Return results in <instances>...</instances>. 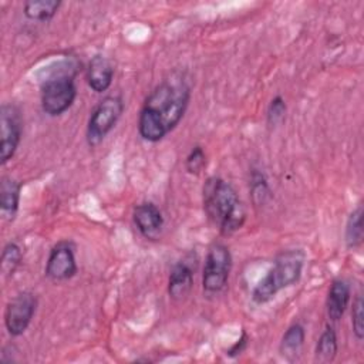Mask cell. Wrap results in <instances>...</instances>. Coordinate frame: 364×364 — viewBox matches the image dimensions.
<instances>
[{
  "instance_id": "6da1fadb",
  "label": "cell",
  "mask_w": 364,
  "mask_h": 364,
  "mask_svg": "<svg viewBox=\"0 0 364 364\" xmlns=\"http://www.w3.org/2000/svg\"><path fill=\"white\" fill-rule=\"evenodd\" d=\"M191 100V85L182 73L164 78L146 97L139 117L138 132L148 142L164 139L183 118Z\"/></svg>"
},
{
  "instance_id": "7a4b0ae2",
  "label": "cell",
  "mask_w": 364,
  "mask_h": 364,
  "mask_svg": "<svg viewBox=\"0 0 364 364\" xmlns=\"http://www.w3.org/2000/svg\"><path fill=\"white\" fill-rule=\"evenodd\" d=\"M203 210L223 236L233 235L246 220V209L236 189L219 176L206 179L202 188Z\"/></svg>"
},
{
  "instance_id": "3957f363",
  "label": "cell",
  "mask_w": 364,
  "mask_h": 364,
  "mask_svg": "<svg viewBox=\"0 0 364 364\" xmlns=\"http://www.w3.org/2000/svg\"><path fill=\"white\" fill-rule=\"evenodd\" d=\"M78 61L73 57L51 63L43 70L41 84V108L50 117L64 114L75 101L77 87L75 75L78 73Z\"/></svg>"
},
{
  "instance_id": "277c9868",
  "label": "cell",
  "mask_w": 364,
  "mask_h": 364,
  "mask_svg": "<svg viewBox=\"0 0 364 364\" xmlns=\"http://www.w3.org/2000/svg\"><path fill=\"white\" fill-rule=\"evenodd\" d=\"M306 255L300 249H289L280 252L263 279L255 286L252 300L256 304L270 301L280 290L296 284L303 272Z\"/></svg>"
},
{
  "instance_id": "5b68a950",
  "label": "cell",
  "mask_w": 364,
  "mask_h": 364,
  "mask_svg": "<svg viewBox=\"0 0 364 364\" xmlns=\"http://www.w3.org/2000/svg\"><path fill=\"white\" fill-rule=\"evenodd\" d=\"M232 270V255L226 245L220 242H213L206 253L203 273H202V287L208 296L219 294L228 284Z\"/></svg>"
},
{
  "instance_id": "8992f818",
  "label": "cell",
  "mask_w": 364,
  "mask_h": 364,
  "mask_svg": "<svg viewBox=\"0 0 364 364\" xmlns=\"http://www.w3.org/2000/svg\"><path fill=\"white\" fill-rule=\"evenodd\" d=\"M124 111V101L118 95L102 98L94 108L87 125V142L90 146L100 145L115 127Z\"/></svg>"
},
{
  "instance_id": "52a82bcc",
  "label": "cell",
  "mask_w": 364,
  "mask_h": 364,
  "mask_svg": "<svg viewBox=\"0 0 364 364\" xmlns=\"http://www.w3.org/2000/svg\"><path fill=\"white\" fill-rule=\"evenodd\" d=\"M37 309V297L30 291L16 294L7 304L4 324L10 336H21L30 326Z\"/></svg>"
},
{
  "instance_id": "ba28073f",
  "label": "cell",
  "mask_w": 364,
  "mask_h": 364,
  "mask_svg": "<svg viewBox=\"0 0 364 364\" xmlns=\"http://www.w3.org/2000/svg\"><path fill=\"white\" fill-rule=\"evenodd\" d=\"M21 139V118L13 104H3L0 109V162L6 165L16 154Z\"/></svg>"
},
{
  "instance_id": "9c48e42d",
  "label": "cell",
  "mask_w": 364,
  "mask_h": 364,
  "mask_svg": "<svg viewBox=\"0 0 364 364\" xmlns=\"http://www.w3.org/2000/svg\"><path fill=\"white\" fill-rule=\"evenodd\" d=\"M77 260L74 245L68 240H61L54 245L46 262L44 274L51 282H65L75 276Z\"/></svg>"
},
{
  "instance_id": "30bf717a",
  "label": "cell",
  "mask_w": 364,
  "mask_h": 364,
  "mask_svg": "<svg viewBox=\"0 0 364 364\" xmlns=\"http://www.w3.org/2000/svg\"><path fill=\"white\" fill-rule=\"evenodd\" d=\"M134 223L138 232L146 239H156L164 228V216L159 208L152 202H142L134 208Z\"/></svg>"
},
{
  "instance_id": "8fae6325",
  "label": "cell",
  "mask_w": 364,
  "mask_h": 364,
  "mask_svg": "<svg viewBox=\"0 0 364 364\" xmlns=\"http://www.w3.org/2000/svg\"><path fill=\"white\" fill-rule=\"evenodd\" d=\"M114 78V65L102 54L94 55L87 67V82L95 92H104L111 87Z\"/></svg>"
},
{
  "instance_id": "7c38bea8",
  "label": "cell",
  "mask_w": 364,
  "mask_h": 364,
  "mask_svg": "<svg viewBox=\"0 0 364 364\" xmlns=\"http://www.w3.org/2000/svg\"><path fill=\"white\" fill-rule=\"evenodd\" d=\"M350 296H351V289L347 280L344 279L333 280L327 293V300H326L327 316L331 321H338L344 316L350 303Z\"/></svg>"
},
{
  "instance_id": "4fadbf2b",
  "label": "cell",
  "mask_w": 364,
  "mask_h": 364,
  "mask_svg": "<svg viewBox=\"0 0 364 364\" xmlns=\"http://www.w3.org/2000/svg\"><path fill=\"white\" fill-rule=\"evenodd\" d=\"M193 286V272L186 262L173 264L168 279V294L173 300H181L189 294Z\"/></svg>"
},
{
  "instance_id": "5bb4252c",
  "label": "cell",
  "mask_w": 364,
  "mask_h": 364,
  "mask_svg": "<svg viewBox=\"0 0 364 364\" xmlns=\"http://www.w3.org/2000/svg\"><path fill=\"white\" fill-rule=\"evenodd\" d=\"M21 185L11 176H3L0 182V212L6 220H13L18 210Z\"/></svg>"
},
{
  "instance_id": "9a60e30c",
  "label": "cell",
  "mask_w": 364,
  "mask_h": 364,
  "mask_svg": "<svg viewBox=\"0 0 364 364\" xmlns=\"http://www.w3.org/2000/svg\"><path fill=\"white\" fill-rule=\"evenodd\" d=\"M61 1L57 0H28L24 3V16L36 21H48L51 20L57 10L60 9Z\"/></svg>"
},
{
  "instance_id": "2e32d148",
  "label": "cell",
  "mask_w": 364,
  "mask_h": 364,
  "mask_svg": "<svg viewBox=\"0 0 364 364\" xmlns=\"http://www.w3.org/2000/svg\"><path fill=\"white\" fill-rule=\"evenodd\" d=\"M338 351L337 334L331 326H326L316 344V358L323 363L333 361Z\"/></svg>"
},
{
  "instance_id": "e0dca14e",
  "label": "cell",
  "mask_w": 364,
  "mask_h": 364,
  "mask_svg": "<svg viewBox=\"0 0 364 364\" xmlns=\"http://www.w3.org/2000/svg\"><path fill=\"white\" fill-rule=\"evenodd\" d=\"M304 338H306L304 327L299 323L291 324L282 337V341H280L282 354L289 357V358L296 357L299 354V351L301 350V347H303Z\"/></svg>"
},
{
  "instance_id": "ac0fdd59",
  "label": "cell",
  "mask_w": 364,
  "mask_h": 364,
  "mask_svg": "<svg viewBox=\"0 0 364 364\" xmlns=\"http://www.w3.org/2000/svg\"><path fill=\"white\" fill-rule=\"evenodd\" d=\"M344 240L348 249H355L363 242V208L358 205L348 216L346 223Z\"/></svg>"
},
{
  "instance_id": "d6986e66",
  "label": "cell",
  "mask_w": 364,
  "mask_h": 364,
  "mask_svg": "<svg viewBox=\"0 0 364 364\" xmlns=\"http://www.w3.org/2000/svg\"><path fill=\"white\" fill-rule=\"evenodd\" d=\"M23 259L21 247L16 242H9L1 252V273L6 277L14 274Z\"/></svg>"
},
{
  "instance_id": "ffe728a7",
  "label": "cell",
  "mask_w": 364,
  "mask_h": 364,
  "mask_svg": "<svg viewBox=\"0 0 364 364\" xmlns=\"http://www.w3.org/2000/svg\"><path fill=\"white\" fill-rule=\"evenodd\" d=\"M249 183H250V193H252L253 202L260 206L264 205L267 202V199L272 196L266 176L262 172H259L257 169H255L252 172Z\"/></svg>"
},
{
  "instance_id": "44dd1931",
  "label": "cell",
  "mask_w": 364,
  "mask_h": 364,
  "mask_svg": "<svg viewBox=\"0 0 364 364\" xmlns=\"http://www.w3.org/2000/svg\"><path fill=\"white\" fill-rule=\"evenodd\" d=\"M351 326H353V333L355 338L361 341L364 338V301L361 294H357L353 301Z\"/></svg>"
},
{
  "instance_id": "7402d4cb",
  "label": "cell",
  "mask_w": 364,
  "mask_h": 364,
  "mask_svg": "<svg viewBox=\"0 0 364 364\" xmlns=\"http://www.w3.org/2000/svg\"><path fill=\"white\" fill-rule=\"evenodd\" d=\"M205 166H206V154L202 146L196 145L191 149V152L185 159V169L191 175H198L203 171Z\"/></svg>"
},
{
  "instance_id": "603a6c76",
  "label": "cell",
  "mask_w": 364,
  "mask_h": 364,
  "mask_svg": "<svg viewBox=\"0 0 364 364\" xmlns=\"http://www.w3.org/2000/svg\"><path fill=\"white\" fill-rule=\"evenodd\" d=\"M286 111H287V107H286L284 100L280 95H276L267 107V122H269V125H277L279 122H282L284 115H286Z\"/></svg>"
},
{
  "instance_id": "cb8c5ba5",
  "label": "cell",
  "mask_w": 364,
  "mask_h": 364,
  "mask_svg": "<svg viewBox=\"0 0 364 364\" xmlns=\"http://www.w3.org/2000/svg\"><path fill=\"white\" fill-rule=\"evenodd\" d=\"M246 340H247V337H246V334L243 333V336L237 340V343L228 351V355H230V357H233V355H237V354H240L242 351H243V348L246 347Z\"/></svg>"
}]
</instances>
